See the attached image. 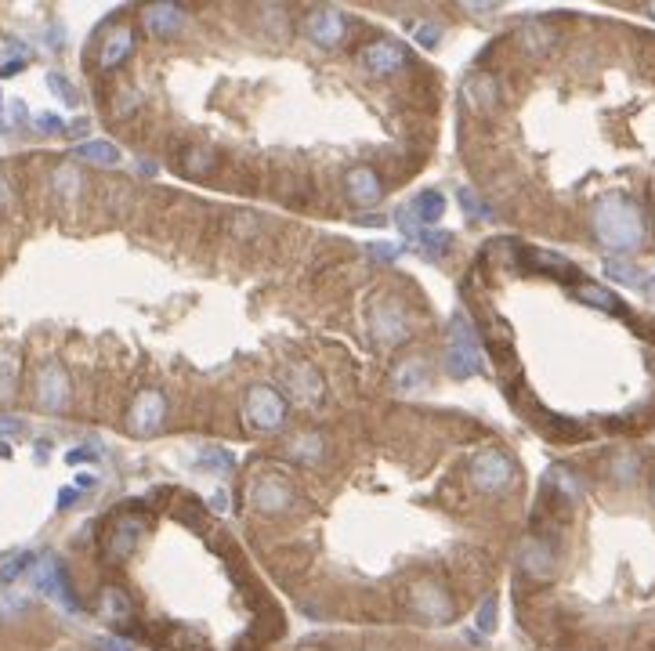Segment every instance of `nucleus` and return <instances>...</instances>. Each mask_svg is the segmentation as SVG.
Listing matches in <instances>:
<instances>
[{
	"label": "nucleus",
	"instance_id": "nucleus-1",
	"mask_svg": "<svg viewBox=\"0 0 655 651\" xmlns=\"http://www.w3.org/2000/svg\"><path fill=\"white\" fill-rule=\"evenodd\" d=\"M594 232L605 246L619 250V254H627V250H637V246L645 243V221H641V210L630 196H612L598 199V207H594Z\"/></svg>",
	"mask_w": 655,
	"mask_h": 651
},
{
	"label": "nucleus",
	"instance_id": "nucleus-2",
	"mask_svg": "<svg viewBox=\"0 0 655 651\" xmlns=\"http://www.w3.org/2000/svg\"><path fill=\"white\" fill-rule=\"evenodd\" d=\"M446 369L453 377H475L482 373V344L475 337V326L464 319V312H456L449 322V344H446Z\"/></svg>",
	"mask_w": 655,
	"mask_h": 651
},
{
	"label": "nucleus",
	"instance_id": "nucleus-3",
	"mask_svg": "<svg viewBox=\"0 0 655 651\" xmlns=\"http://www.w3.org/2000/svg\"><path fill=\"white\" fill-rule=\"evenodd\" d=\"M33 583H37L40 594H48L51 601H58L66 612H80V601H76L73 586H69V576H66V565L58 561V557H37V565H33Z\"/></svg>",
	"mask_w": 655,
	"mask_h": 651
},
{
	"label": "nucleus",
	"instance_id": "nucleus-4",
	"mask_svg": "<svg viewBox=\"0 0 655 651\" xmlns=\"http://www.w3.org/2000/svg\"><path fill=\"white\" fill-rule=\"evenodd\" d=\"M471 478L482 492H500L514 482V460L500 449H485L471 463Z\"/></svg>",
	"mask_w": 655,
	"mask_h": 651
},
{
	"label": "nucleus",
	"instance_id": "nucleus-5",
	"mask_svg": "<svg viewBox=\"0 0 655 651\" xmlns=\"http://www.w3.org/2000/svg\"><path fill=\"white\" fill-rule=\"evenodd\" d=\"M247 420L257 427V431H279L286 420V406H283V398H279V391H272L268 384L250 387Z\"/></svg>",
	"mask_w": 655,
	"mask_h": 651
},
{
	"label": "nucleus",
	"instance_id": "nucleus-6",
	"mask_svg": "<svg viewBox=\"0 0 655 651\" xmlns=\"http://www.w3.org/2000/svg\"><path fill=\"white\" fill-rule=\"evenodd\" d=\"M373 337L380 340V344H402V340L413 333V319H409V312L402 308L395 297L391 301H380L377 308H373Z\"/></svg>",
	"mask_w": 655,
	"mask_h": 651
},
{
	"label": "nucleus",
	"instance_id": "nucleus-7",
	"mask_svg": "<svg viewBox=\"0 0 655 651\" xmlns=\"http://www.w3.org/2000/svg\"><path fill=\"white\" fill-rule=\"evenodd\" d=\"M250 496H254V507L265 510V514H283V510L294 507V485L279 474H261L250 485Z\"/></svg>",
	"mask_w": 655,
	"mask_h": 651
},
{
	"label": "nucleus",
	"instance_id": "nucleus-8",
	"mask_svg": "<svg viewBox=\"0 0 655 651\" xmlns=\"http://www.w3.org/2000/svg\"><path fill=\"white\" fill-rule=\"evenodd\" d=\"M37 402L51 413L69 406V377L58 362H44L37 373Z\"/></svg>",
	"mask_w": 655,
	"mask_h": 651
},
{
	"label": "nucleus",
	"instance_id": "nucleus-9",
	"mask_svg": "<svg viewBox=\"0 0 655 651\" xmlns=\"http://www.w3.org/2000/svg\"><path fill=\"white\" fill-rule=\"evenodd\" d=\"M163 416H167V402H163L160 391H142L134 398L131 413H127V427L134 434H152L163 424Z\"/></svg>",
	"mask_w": 655,
	"mask_h": 651
},
{
	"label": "nucleus",
	"instance_id": "nucleus-10",
	"mask_svg": "<svg viewBox=\"0 0 655 651\" xmlns=\"http://www.w3.org/2000/svg\"><path fill=\"white\" fill-rule=\"evenodd\" d=\"M304 33H308L315 44L333 48V44H341L344 40V15L333 8H315L312 15L304 19Z\"/></svg>",
	"mask_w": 655,
	"mask_h": 651
},
{
	"label": "nucleus",
	"instance_id": "nucleus-11",
	"mask_svg": "<svg viewBox=\"0 0 655 651\" xmlns=\"http://www.w3.org/2000/svg\"><path fill=\"white\" fill-rule=\"evenodd\" d=\"M362 66L370 73H395V69L406 66V48L395 40H377L370 48H362Z\"/></svg>",
	"mask_w": 655,
	"mask_h": 651
},
{
	"label": "nucleus",
	"instance_id": "nucleus-12",
	"mask_svg": "<svg viewBox=\"0 0 655 651\" xmlns=\"http://www.w3.org/2000/svg\"><path fill=\"white\" fill-rule=\"evenodd\" d=\"M413 608H417L424 619H435V623H442V619L453 615V604H449L446 590L435 583H417V590H413Z\"/></svg>",
	"mask_w": 655,
	"mask_h": 651
},
{
	"label": "nucleus",
	"instance_id": "nucleus-13",
	"mask_svg": "<svg viewBox=\"0 0 655 651\" xmlns=\"http://www.w3.org/2000/svg\"><path fill=\"white\" fill-rule=\"evenodd\" d=\"M286 391L301 402V406H312L315 398L323 395V380H319V373H315L312 366H286Z\"/></svg>",
	"mask_w": 655,
	"mask_h": 651
},
{
	"label": "nucleus",
	"instance_id": "nucleus-14",
	"mask_svg": "<svg viewBox=\"0 0 655 651\" xmlns=\"http://www.w3.org/2000/svg\"><path fill=\"white\" fill-rule=\"evenodd\" d=\"M522 565H525V572H529V576H536V579L551 576V568H554V547H551V543H547L543 536L525 539Z\"/></svg>",
	"mask_w": 655,
	"mask_h": 651
},
{
	"label": "nucleus",
	"instance_id": "nucleus-15",
	"mask_svg": "<svg viewBox=\"0 0 655 651\" xmlns=\"http://www.w3.org/2000/svg\"><path fill=\"white\" fill-rule=\"evenodd\" d=\"M344 185H348V196L359 203V207H370V203H377L380 199V178L373 174L370 167H355L348 170V178H344Z\"/></svg>",
	"mask_w": 655,
	"mask_h": 651
},
{
	"label": "nucleus",
	"instance_id": "nucleus-16",
	"mask_svg": "<svg viewBox=\"0 0 655 651\" xmlns=\"http://www.w3.org/2000/svg\"><path fill=\"white\" fill-rule=\"evenodd\" d=\"M131 48H134L131 26H120V29H113V33H105L102 55H98V62H102V69H116L127 55H131Z\"/></svg>",
	"mask_w": 655,
	"mask_h": 651
},
{
	"label": "nucleus",
	"instance_id": "nucleus-17",
	"mask_svg": "<svg viewBox=\"0 0 655 651\" xmlns=\"http://www.w3.org/2000/svg\"><path fill=\"white\" fill-rule=\"evenodd\" d=\"M145 26H149V33L171 37V33H178V29L185 26V11H181L178 4H156V8L145 11Z\"/></svg>",
	"mask_w": 655,
	"mask_h": 651
},
{
	"label": "nucleus",
	"instance_id": "nucleus-18",
	"mask_svg": "<svg viewBox=\"0 0 655 651\" xmlns=\"http://www.w3.org/2000/svg\"><path fill=\"white\" fill-rule=\"evenodd\" d=\"M576 297H580L583 304H594V308H601V312L627 315V304L619 301L616 293H608L605 286H598V283H580V290H576Z\"/></svg>",
	"mask_w": 655,
	"mask_h": 651
},
{
	"label": "nucleus",
	"instance_id": "nucleus-19",
	"mask_svg": "<svg viewBox=\"0 0 655 651\" xmlns=\"http://www.w3.org/2000/svg\"><path fill=\"white\" fill-rule=\"evenodd\" d=\"M409 210H413V217H417L420 225H435L438 217L446 214V196H442V192H435V189L420 192V196L409 203Z\"/></svg>",
	"mask_w": 655,
	"mask_h": 651
},
{
	"label": "nucleus",
	"instance_id": "nucleus-20",
	"mask_svg": "<svg viewBox=\"0 0 655 651\" xmlns=\"http://www.w3.org/2000/svg\"><path fill=\"white\" fill-rule=\"evenodd\" d=\"M138 532H142V521H124V525H116V532L109 536V543H105L109 557H113V561H124L134 550V543H138Z\"/></svg>",
	"mask_w": 655,
	"mask_h": 651
},
{
	"label": "nucleus",
	"instance_id": "nucleus-21",
	"mask_svg": "<svg viewBox=\"0 0 655 651\" xmlns=\"http://www.w3.org/2000/svg\"><path fill=\"white\" fill-rule=\"evenodd\" d=\"M73 152L80 156V160L102 163V167H113V163H120V149H116L113 142H105V138H91V142H80Z\"/></svg>",
	"mask_w": 655,
	"mask_h": 651
},
{
	"label": "nucleus",
	"instance_id": "nucleus-22",
	"mask_svg": "<svg viewBox=\"0 0 655 651\" xmlns=\"http://www.w3.org/2000/svg\"><path fill=\"white\" fill-rule=\"evenodd\" d=\"M413 243H417L428 257H442L449 246H453V239H449V232H442V228H420Z\"/></svg>",
	"mask_w": 655,
	"mask_h": 651
},
{
	"label": "nucleus",
	"instance_id": "nucleus-23",
	"mask_svg": "<svg viewBox=\"0 0 655 651\" xmlns=\"http://www.w3.org/2000/svg\"><path fill=\"white\" fill-rule=\"evenodd\" d=\"M33 565H37V554H29V550L4 557V561H0V583H15V579H19L22 572H29Z\"/></svg>",
	"mask_w": 655,
	"mask_h": 651
},
{
	"label": "nucleus",
	"instance_id": "nucleus-24",
	"mask_svg": "<svg viewBox=\"0 0 655 651\" xmlns=\"http://www.w3.org/2000/svg\"><path fill=\"white\" fill-rule=\"evenodd\" d=\"M467 98H471V105H478V109H489V105L496 102V80L493 76L478 73L471 84H467Z\"/></svg>",
	"mask_w": 655,
	"mask_h": 651
},
{
	"label": "nucleus",
	"instance_id": "nucleus-25",
	"mask_svg": "<svg viewBox=\"0 0 655 651\" xmlns=\"http://www.w3.org/2000/svg\"><path fill=\"white\" fill-rule=\"evenodd\" d=\"M395 387L399 391H417V387H424V362L417 359H406L399 369H395Z\"/></svg>",
	"mask_w": 655,
	"mask_h": 651
},
{
	"label": "nucleus",
	"instance_id": "nucleus-26",
	"mask_svg": "<svg viewBox=\"0 0 655 651\" xmlns=\"http://www.w3.org/2000/svg\"><path fill=\"white\" fill-rule=\"evenodd\" d=\"M290 453L304 463H315L323 456V438H319V434H297L294 442H290Z\"/></svg>",
	"mask_w": 655,
	"mask_h": 651
},
{
	"label": "nucleus",
	"instance_id": "nucleus-27",
	"mask_svg": "<svg viewBox=\"0 0 655 651\" xmlns=\"http://www.w3.org/2000/svg\"><path fill=\"white\" fill-rule=\"evenodd\" d=\"M15 377H19V359L11 351H0V402L15 395Z\"/></svg>",
	"mask_w": 655,
	"mask_h": 651
},
{
	"label": "nucleus",
	"instance_id": "nucleus-28",
	"mask_svg": "<svg viewBox=\"0 0 655 651\" xmlns=\"http://www.w3.org/2000/svg\"><path fill=\"white\" fill-rule=\"evenodd\" d=\"M102 608H105V615H109L113 623H127V619H131V601H127L120 590H105Z\"/></svg>",
	"mask_w": 655,
	"mask_h": 651
},
{
	"label": "nucleus",
	"instance_id": "nucleus-29",
	"mask_svg": "<svg viewBox=\"0 0 655 651\" xmlns=\"http://www.w3.org/2000/svg\"><path fill=\"white\" fill-rule=\"evenodd\" d=\"M605 275L612 283H627V286L641 283V272H637L634 265H627V261H616V257H608L605 261Z\"/></svg>",
	"mask_w": 655,
	"mask_h": 651
},
{
	"label": "nucleus",
	"instance_id": "nucleus-30",
	"mask_svg": "<svg viewBox=\"0 0 655 651\" xmlns=\"http://www.w3.org/2000/svg\"><path fill=\"white\" fill-rule=\"evenodd\" d=\"M55 189L62 192V196H76V192H80V170H73V167H58V174H55Z\"/></svg>",
	"mask_w": 655,
	"mask_h": 651
},
{
	"label": "nucleus",
	"instance_id": "nucleus-31",
	"mask_svg": "<svg viewBox=\"0 0 655 651\" xmlns=\"http://www.w3.org/2000/svg\"><path fill=\"white\" fill-rule=\"evenodd\" d=\"M460 203H464V210H467V217H471V221H475V217H478V221L493 217V210H485V203L471 189H460Z\"/></svg>",
	"mask_w": 655,
	"mask_h": 651
},
{
	"label": "nucleus",
	"instance_id": "nucleus-32",
	"mask_svg": "<svg viewBox=\"0 0 655 651\" xmlns=\"http://www.w3.org/2000/svg\"><path fill=\"white\" fill-rule=\"evenodd\" d=\"M48 87H51V91H55L58 98H62V102H69V105L80 102V95H76V87L69 84V80H66V76H62V73H51V76H48Z\"/></svg>",
	"mask_w": 655,
	"mask_h": 651
},
{
	"label": "nucleus",
	"instance_id": "nucleus-33",
	"mask_svg": "<svg viewBox=\"0 0 655 651\" xmlns=\"http://www.w3.org/2000/svg\"><path fill=\"white\" fill-rule=\"evenodd\" d=\"M547 482L558 485V489L565 492V496H580V482H576V478H572V474L565 471V467H554V471L547 474Z\"/></svg>",
	"mask_w": 655,
	"mask_h": 651
},
{
	"label": "nucleus",
	"instance_id": "nucleus-34",
	"mask_svg": "<svg viewBox=\"0 0 655 651\" xmlns=\"http://www.w3.org/2000/svg\"><path fill=\"white\" fill-rule=\"evenodd\" d=\"M475 626H478L482 633H493V630H496V597H485V601H482Z\"/></svg>",
	"mask_w": 655,
	"mask_h": 651
},
{
	"label": "nucleus",
	"instance_id": "nucleus-35",
	"mask_svg": "<svg viewBox=\"0 0 655 651\" xmlns=\"http://www.w3.org/2000/svg\"><path fill=\"white\" fill-rule=\"evenodd\" d=\"M37 131L40 134H66V123H62V116H55V113H40Z\"/></svg>",
	"mask_w": 655,
	"mask_h": 651
},
{
	"label": "nucleus",
	"instance_id": "nucleus-36",
	"mask_svg": "<svg viewBox=\"0 0 655 651\" xmlns=\"http://www.w3.org/2000/svg\"><path fill=\"white\" fill-rule=\"evenodd\" d=\"M19 434H26V420H19V416H0V438H19Z\"/></svg>",
	"mask_w": 655,
	"mask_h": 651
},
{
	"label": "nucleus",
	"instance_id": "nucleus-37",
	"mask_svg": "<svg viewBox=\"0 0 655 651\" xmlns=\"http://www.w3.org/2000/svg\"><path fill=\"white\" fill-rule=\"evenodd\" d=\"M395 221H399V228L406 232V239H417V232H420V221L413 217V210L409 207H402L399 214H395Z\"/></svg>",
	"mask_w": 655,
	"mask_h": 651
},
{
	"label": "nucleus",
	"instance_id": "nucleus-38",
	"mask_svg": "<svg viewBox=\"0 0 655 651\" xmlns=\"http://www.w3.org/2000/svg\"><path fill=\"white\" fill-rule=\"evenodd\" d=\"M200 460L203 463H221V471H228V467L236 463L232 456L225 453V449H210V445H207V449H200Z\"/></svg>",
	"mask_w": 655,
	"mask_h": 651
},
{
	"label": "nucleus",
	"instance_id": "nucleus-39",
	"mask_svg": "<svg viewBox=\"0 0 655 651\" xmlns=\"http://www.w3.org/2000/svg\"><path fill=\"white\" fill-rule=\"evenodd\" d=\"M370 254L380 257V261H395V257L402 254L399 243H370Z\"/></svg>",
	"mask_w": 655,
	"mask_h": 651
},
{
	"label": "nucleus",
	"instance_id": "nucleus-40",
	"mask_svg": "<svg viewBox=\"0 0 655 651\" xmlns=\"http://www.w3.org/2000/svg\"><path fill=\"white\" fill-rule=\"evenodd\" d=\"M417 40L424 44V48H435V44H438V26H431V22H420V26H417Z\"/></svg>",
	"mask_w": 655,
	"mask_h": 651
},
{
	"label": "nucleus",
	"instance_id": "nucleus-41",
	"mask_svg": "<svg viewBox=\"0 0 655 651\" xmlns=\"http://www.w3.org/2000/svg\"><path fill=\"white\" fill-rule=\"evenodd\" d=\"M76 500H80V489H69V485H66V489L58 492V510H66V507H73V503H76Z\"/></svg>",
	"mask_w": 655,
	"mask_h": 651
},
{
	"label": "nucleus",
	"instance_id": "nucleus-42",
	"mask_svg": "<svg viewBox=\"0 0 655 651\" xmlns=\"http://www.w3.org/2000/svg\"><path fill=\"white\" fill-rule=\"evenodd\" d=\"M95 456V449H73V453L66 456L69 463H84V460H91Z\"/></svg>",
	"mask_w": 655,
	"mask_h": 651
},
{
	"label": "nucleus",
	"instance_id": "nucleus-43",
	"mask_svg": "<svg viewBox=\"0 0 655 651\" xmlns=\"http://www.w3.org/2000/svg\"><path fill=\"white\" fill-rule=\"evenodd\" d=\"M214 510H218V514H225V510H228V492L225 489L214 492Z\"/></svg>",
	"mask_w": 655,
	"mask_h": 651
},
{
	"label": "nucleus",
	"instance_id": "nucleus-44",
	"mask_svg": "<svg viewBox=\"0 0 655 651\" xmlns=\"http://www.w3.org/2000/svg\"><path fill=\"white\" fill-rule=\"evenodd\" d=\"M98 648H102V651H127V644L113 641V637H105V641H98Z\"/></svg>",
	"mask_w": 655,
	"mask_h": 651
},
{
	"label": "nucleus",
	"instance_id": "nucleus-45",
	"mask_svg": "<svg viewBox=\"0 0 655 651\" xmlns=\"http://www.w3.org/2000/svg\"><path fill=\"white\" fill-rule=\"evenodd\" d=\"M359 225H388V217L384 214H366V217H359Z\"/></svg>",
	"mask_w": 655,
	"mask_h": 651
},
{
	"label": "nucleus",
	"instance_id": "nucleus-46",
	"mask_svg": "<svg viewBox=\"0 0 655 651\" xmlns=\"http://www.w3.org/2000/svg\"><path fill=\"white\" fill-rule=\"evenodd\" d=\"M22 66H26V62H22V58H11L8 66L0 69V76H11V73H19V69H22Z\"/></svg>",
	"mask_w": 655,
	"mask_h": 651
},
{
	"label": "nucleus",
	"instance_id": "nucleus-47",
	"mask_svg": "<svg viewBox=\"0 0 655 651\" xmlns=\"http://www.w3.org/2000/svg\"><path fill=\"white\" fill-rule=\"evenodd\" d=\"M66 131H69V134H87V120H73V123H66Z\"/></svg>",
	"mask_w": 655,
	"mask_h": 651
},
{
	"label": "nucleus",
	"instance_id": "nucleus-48",
	"mask_svg": "<svg viewBox=\"0 0 655 651\" xmlns=\"http://www.w3.org/2000/svg\"><path fill=\"white\" fill-rule=\"evenodd\" d=\"M11 203V189H8V181L0 178V207H8Z\"/></svg>",
	"mask_w": 655,
	"mask_h": 651
},
{
	"label": "nucleus",
	"instance_id": "nucleus-49",
	"mask_svg": "<svg viewBox=\"0 0 655 651\" xmlns=\"http://www.w3.org/2000/svg\"><path fill=\"white\" fill-rule=\"evenodd\" d=\"M648 290H655V279H648Z\"/></svg>",
	"mask_w": 655,
	"mask_h": 651
},
{
	"label": "nucleus",
	"instance_id": "nucleus-50",
	"mask_svg": "<svg viewBox=\"0 0 655 651\" xmlns=\"http://www.w3.org/2000/svg\"><path fill=\"white\" fill-rule=\"evenodd\" d=\"M648 11H652V15H655V4H652V8H648Z\"/></svg>",
	"mask_w": 655,
	"mask_h": 651
}]
</instances>
